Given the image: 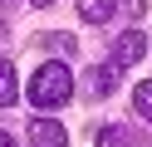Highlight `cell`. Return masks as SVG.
Returning a JSON list of instances; mask_svg holds the SVG:
<instances>
[{
	"label": "cell",
	"mask_w": 152,
	"mask_h": 147,
	"mask_svg": "<svg viewBox=\"0 0 152 147\" xmlns=\"http://www.w3.org/2000/svg\"><path fill=\"white\" fill-rule=\"evenodd\" d=\"M69 93H74V78H69L64 64L34 69V78H30V103H34V108H59Z\"/></svg>",
	"instance_id": "6da1fadb"
},
{
	"label": "cell",
	"mask_w": 152,
	"mask_h": 147,
	"mask_svg": "<svg viewBox=\"0 0 152 147\" xmlns=\"http://www.w3.org/2000/svg\"><path fill=\"white\" fill-rule=\"evenodd\" d=\"M79 15L88 20V25H108V20L118 15V0H79Z\"/></svg>",
	"instance_id": "277c9868"
},
{
	"label": "cell",
	"mask_w": 152,
	"mask_h": 147,
	"mask_svg": "<svg viewBox=\"0 0 152 147\" xmlns=\"http://www.w3.org/2000/svg\"><path fill=\"white\" fill-rule=\"evenodd\" d=\"M30 5H34V10H49V5H54V0H30Z\"/></svg>",
	"instance_id": "8fae6325"
},
{
	"label": "cell",
	"mask_w": 152,
	"mask_h": 147,
	"mask_svg": "<svg viewBox=\"0 0 152 147\" xmlns=\"http://www.w3.org/2000/svg\"><path fill=\"white\" fill-rule=\"evenodd\" d=\"M0 5H10V0H0Z\"/></svg>",
	"instance_id": "7c38bea8"
},
{
	"label": "cell",
	"mask_w": 152,
	"mask_h": 147,
	"mask_svg": "<svg viewBox=\"0 0 152 147\" xmlns=\"http://www.w3.org/2000/svg\"><path fill=\"white\" fill-rule=\"evenodd\" d=\"M132 103H137V113H142V118L152 123V78H147V83H137V88H132Z\"/></svg>",
	"instance_id": "ba28073f"
},
{
	"label": "cell",
	"mask_w": 152,
	"mask_h": 147,
	"mask_svg": "<svg viewBox=\"0 0 152 147\" xmlns=\"http://www.w3.org/2000/svg\"><path fill=\"white\" fill-rule=\"evenodd\" d=\"M118 10H123V15H132V20H137V15H142L147 5H142V0H118Z\"/></svg>",
	"instance_id": "9c48e42d"
},
{
	"label": "cell",
	"mask_w": 152,
	"mask_h": 147,
	"mask_svg": "<svg viewBox=\"0 0 152 147\" xmlns=\"http://www.w3.org/2000/svg\"><path fill=\"white\" fill-rule=\"evenodd\" d=\"M30 142H39V147H64L69 132H64V123H54V118H39V123H30Z\"/></svg>",
	"instance_id": "3957f363"
},
{
	"label": "cell",
	"mask_w": 152,
	"mask_h": 147,
	"mask_svg": "<svg viewBox=\"0 0 152 147\" xmlns=\"http://www.w3.org/2000/svg\"><path fill=\"white\" fill-rule=\"evenodd\" d=\"M39 44H44V49H49V54H64V59H69V54H74V49H79V44H74V34H44V39H39Z\"/></svg>",
	"instance_id": "52a82bcc"
},
{
	"label": "cell",
	"mask_w": 152,
	"mask_h": 147,
	"mask_svg": "<svg viewBox=\"0 0 152 147\" xmlns=\"http://www.w3.org/2000/svg\"><path fill=\"white\" fill-rule=\"evenodd\" d=\"M83 88L98 93V98H108L113 93V69H88V74H83Z\"/></svg>",
	"instance_id": "8992f818"
},
{
	"label": "cell",
	"mask_w": 152,
	"mask_h": 147,
	"mask_svg": "<svg viewBox=\"0 0 152 147\" xmlns=\"http://www.w3.org/2000/svg\"><path fill=\"white\" fill-rule=\"evenodd\" d=\"M15 98H20V88H15V64L0 59V108H10Z\"/></svg>",
	"instance_id": "5b68a950"
},
{
	"label": "cell",
	"mask_w": 152,
	"mask_h": 147,
	"mask_svg": "<svg viewBox=\"0 0 152 147\" xmlns=\"http://www.w3.org/2000/svg\"><path fill=\"white\" fill-rule=\"evenodd\" d=\"M142 49H147V39H142V29H128V34L113 44V69H132L142 59Z\"/></svg>",
	"instance_id": "7a4b0ae2"
},
{
	"label": "cell",
	"mask_w": 152,
	"mask_h": 147,
	"mask_svg": "<svg viewBox=\"0 0 152 147\" xmlns=\"http://www.w3.org/2000/svg\"><path fill=\"white\" fill-rule=\"evenodd\" d=\"M0 147H15V137H10V132H0Z\"/></svg>",
	"instance_id": "30bf717a"
}]
</instances>
